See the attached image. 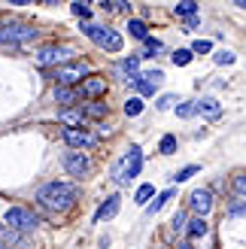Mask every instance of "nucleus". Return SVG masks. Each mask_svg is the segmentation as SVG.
Here are the masks:
<instances>
[{
	"mask_svg": "<svg viewBox=\"0 0 246 249\" xmlns=\"http://www.w3.org/2000/svg\"><path fill=\"white\" fill-rule=\"evenodd\" d=\"M79 189L70 182H46L40 192H36V201H40L46 210H55V213H64L76 204Z\"/></svg>",
	"mask_w": 246,
	"mask_h": 249,
	"instance_id": "f257e3e1",
	"label": "nucleus"
},
{
	"mask_svg": "<svg viewBox=\"0 0 246 249\" xmlns=\"http://www.w3.org/2000/svg\"><path fill=\"white\" fill-rule=\"evenodd\" d=\"M140 167H143V152H140V146H131L128 152L113 164V179H116L119 185H128V182L140 173Z\"/></svg>",
	"mask_w": 246,
	"mask_h": 249,
	"instance_id": "f03ea898",
	"label": "nucleus"
},
{
	"mask_svg": "<svg viewBox=\"0 0 246 249\" xmlns=\"http://www.w3.org/2000/svg\"><path fill=\"white\" fill-rule=\"evenodd\" d=\"M36 31L34 24H21V21H9V24H0V43L3 46H24L36 40Z\"/></svg>",
	"mask_w": 246,
	"mask_h": 249,
	"instance_id": "7ed1b4c3",
	"label": "nucleus"
},
{
	"mask_svg": "<svg viewBox=\"0 0 246 249\" xmlns=\"http://www.w3.org/2000/svg\"><path fill=\"white\" fill-rule=\"evenodd\" d=\"M3 222H6V228L12 231H34L36 225H40V219H36L31 210H24V207H9L6 213H3Z\"/></svg>",
	"mask_w": 246,
	"mask_h": 249,
	"instance_id": "20e7f679",
	"label": "nucleus"
},
{
	"mask_svg": "<svg viewBox=\"0 0 246 249\" xmlns=\"http://www.w3.org/2000/svg\"><path fill=\"white\" fill-rule=\"evenodd\" d=\"M85 36L94 40L101 49H109V52H122V36L113 31V28H94V24H85Z\"/></svg>",
	"mask_w": 246,
	"mask_h": 249,
	"instance_id": "39448f33",
	"label": "nucleus"
},
{
	"mask_svg": "<svg viewBox=\"0 0 246 249\" xmlns=\"http://www.w3.org/2000/svg\"><path fill=\"white\" fill-rule=\"evenodd\" d=\"M85 76H88V64H85V61H73V64H61L58 67V82L70 85V89H73V82H79Z\"/></svg>",
	"mask_w": 246,
	"mask_h": 249,
	"instance_id": "423d86ee",
	"label": "nucleus"
},
{
	"mask_svg": "<svg viewBox=\"0 0 246 249\" xmlns=\"http://www.w3.org/2000/svg\"><path fill=\"white\" fill-rule=\"evenodd\" d=\"M61 137H64L67 146H73V152H82V149H88V146L97 143V137L88 134L85 128H82V131H79V128H64V134H61Z\"/></svg>",
	"mask_w": 246,
	"mask_h": 249,
	"instance_id": "0eeeda50",
	"label": "nucleus"
},
{
	"mask_svg": "<svg viewBox=\"0 0 246 249\" xmlns=\"http://www.w3.org/2000/svg\"><path fill=\"white\" fill-rule=\"evenodd\" d=\"M64 170L70 173V177L82 179L85 173L91 170V161H88V155H82V152H67L64 155Z\"/></svg>",
	"mask_w": 246,
	"mask_h": 249,
	"instance_id": "6e6552de",
	"label": "nucleus"
},
{
	"mask_svg": "<svg viewBox=\"0 0 246 249\" xmlns=\"http://www.w3.org/2000/svg\"><path fill=\"white\" fill-rule=\"evenodd\" d=\"M189 207L204 219V216L213 210V192H210V189H194V192L189 195Z\"/></svg>",
	"mask_w": 246,
	"mask_h": 249,
	"instance_id": "1a4fd4ad",
	"label": "nucleus"
},
{
	"mask_svg": "<svg viewBox=\"0 0 246 249\" xmlns=\"http://www.w3.org/2000/svg\"><path fill=\"white\" fill-rule=\"evenodd\" d=\"M67 52H70V49H64V46H43L40 52H36V61H40L43 67H49V64H58V61H64Z\"/></svg>",
	"mask_w": 246,
	"mask_h": 249,
	"instance_id": "9d476101",
	"label": "nucleus"
},
{
	"mask_svg": "<svg viewBox=\"0 0 246 249\" xmlns=\"http://www.w3.org/2000/svg\"><path fill=\"white\" fill-rule=\"evenodd\" d=\"M104 91H106V79L104 76H85L82 79V89H79L82 97H101Z\"/></svg>",
	"mask_w": 246,
	"mask_h": 249,
	"instance_id": "9b49d317",
	"label": "nucleus"
},
{
	"mask_svg": "<svg viewBox=\"0 0 246 249\" xmlns=\"http://www.w3.org/2000/svg\"><path fill=\"white\" fill-rule=\"evenodd\" d=\"M119 204H122V197L119 195H109L106 201L97 207V213H94V222H104V219H113L119 213Z\"/></svg>",
	"mask_w": 246,
	"mask_h": 249,
	"instance_id": "f8f14e48",
	"label": "nucleus"
},
{
	"mask_svg": "<svg viewBox=\"0 0 246 249\" xmlns=\"http://www.w3.org/2000/svg\"><path fill=\"white\" fill-rule=\"evenodd\" d=\"M55 101H58L61 107H73V104L79 101V91L70 89V85H58V89H55Z\"/></svg>",
	"mask_w": 246,
	"mask_h": 249,
	"instance_id": "ddd939ff",
	"label": "nucleus"
},
{
	"mask_svg": "<svg viewBox=\"0 0 246 249\" xmlns=\"http://www.w3.org/2000/svg\"><path fill=\"white\" fill-rule=\"evenodd\" d=\"M194 104H198V113L207 116V119L222 116V107H219V101H213V97H204V101H194Z\"/></svg>",
	"mask_w": 246,
	"mask_h": 249,
	"instance_id": "4468645a",
	"label": "nucleus"
},
{
	"mask_svg": "<svg viewBox=\"0 0 246 249\" xmlns=\"http://www.w3.org/2000/svg\"><path fill=\"white\" fill-rule=\"evenodd\" d=\"M128 31H131V36H134V40H149V28H146V24L140 21V18H131L128 21Z\"/></svg>",
	"mask_w": 246,
	"mask_h": 249,
	"instance_id": "2eb2a0df",
	"label": "nucleus"
},
{
	"mask_svg": "<svg viewBox=\"0 0 246 249\" xmlns=\"http://www.w3.org/2000/svg\"><path fill=\"white\" fill-rule=\"evenodd\" d=\"M79 109H82L85 119H101V116H106V104H97V101L85 104V107H79Z\"/></svg>",
	"mask_w": 246,
	"mask_h": 249,
	"instance_id": "dca6fc26",
	"label": "nucleus"
},
{
	"mask_svg": "<svg viewBox=\"0 0 246 249\" xmlns=\"http://www.w3.org/2000/svg\"><path fill=\"white\" fill-rule=\"evenodd\" d=\"M174 12L176 16H186V18H194L198 16V3H194V0H179V3L174 6Z\"/></svg>",
	"mask_w": 246,
	"mask_h": 249,
	"instance_id": "f3484780",
	"label": "nucleus"
},
{
	"mask_svg": "<svg viewBox=\"0 0 246 249\" xmlns=\"http://www.w3.org/2000/svg\"><path fill=\"white\" fill-rule=\"evenodd\" d=\"M186 231H189V237H204V234L210 231V228H207V219L198 216V219H192L189 225H186Z\"/></svg>",
	"mask_w": 246,
	"mask_h": 249,
	"instance_id": "a211bd4d",
	"label": "nucleus"
},
{
	"mask_svg": "<svg viewBox=\"0 0 246 249\" xmlns=\"http://www.w3.org/2000/svg\"><path fill=\"white\" fill-rule=\"evenodd\" d=\"M128 82H131V85H134V89H137L140 94H152V91H155L152 85H149V82H146V79L140 76V73H134V76H128Z\"/></svg>",
	"mask_w": 246,
	"mask_h": 249,
	"instance_id": "6ab92c4d",
	"label": "nucleus"
},
{
	"mask_svg": "<svg viewBox=\"0 0 246 249\" xmlns=\"http://www.w3.org/2000/svg\"><path fill=\"white\" fill-rule=\"evenodd\" d=\"M70 12L76 18H82V21H88L91 18V9H88V3H82V0H76V3H70Z\"/></svg>",
	"mask_w": 246,
	"mask_h": 249,
	"instance_id": "aec40b11",
	"label": "nucleus"
},
{
	"mask_svg": "<svg viewBox=\"0 0 246 249\" xmlns=\"http://www.w3.org/2000/svg\"><path fill=\"white\" fill-rule=\"evenodd\" d=\"M82 109H64V113H61V122L64 124H82Z\"/></svg>",
	"mask_w": 246,
	"mask_h": 249,
	"instance_id": "412c9836",
	"label": "nucleus"
},
{
	"mask_svg": "<svg viewBox=\"0 0 246 249\" xmlns=\"http://www.w3.org/2000/svg\"><path fill=\"white\" fill-rule=\"evenodd\" d=\"M143 113V101H140V97H131V101H125V116H140Z\"/></svg>",
	"mask_w": 246,
	"mask_h": 249,
	"instance_id": "4be33fe9",
	"label": "nucleus"
},
{
	"mask_svg": "<svg viewBox=\"0 0 246 249\" xmlns=\"http://www.w3.org/2000/svg\"><path fill=\"white\" fill-rule=\"evenodd\" d=\"M194 113H198V104H194V101H186V104L176 107V116H179V119H192Z\"/></svg>",
	"mask_w": 246,
	"mask_h": 249,
	"instance_id": "5701e85b",
	"label": "nucleus"
},
{
	"mask_svg": "<svg viewBox=\"0 0 246 249\" xmlns=\"http://www.w3.org/2000/svg\"><path fill=\"white\" fill-rule=\"evenodd\" d=\"M170 58H174V64H176V67H186L189 61H192V49H176V52L170 55Z\"/></svg>",
	"mask_w": 246,
	"mask_h": 249,
	"instance_id": "b1692460",
	"label": "nucleus"
},
{
	"mask_svg": "<svg viewBox=\"0 0 246 249\" xmlns=\"http://www.w3.org/2000/svg\"><path fill=\"white\" fill-rule=\"evenodd\" d=\"M170 197H174V192H170V189H167V192H161V195H158V201H152V204H149V213H158V210H161V207L170 201Z\"/></svg>",
	"mask_w": 246,
	"mask_h": 249,
	"instance_id": "393cba45",
	"label": "nucleus"
},
{
	"mask_svg": "<svg viewBox=\"0 0 246 249\" xmlns=\"http://www.w3.org/2000/svg\"><path fill=\"white\" fill-rule=\"evenodd\" d=\"M3 240H6V243H21V246L28 243V240H24V234L12 231V228H6V225H3Z\"/></svg>",
	"mask_w": 246,
	"mask_h": 249,
	"instance_id": "a878e982",
	"label": "nucleus"
},
{
	"mask_svg": "<svg viewBox=\"0 0 246 249\" xmlns=\"http://www.w3.org/2000/svg\"><path fill=\"white\" fill-rule=\"evenodd\" d=\"M194 173H198V167L194 164H189V167H182L179 173H174V182H186V179H192Z\"/></svg>",
	"mask_w": 246,
	"mask_h": 249,
	"instance_id": "bb28decb",
	"label": "nucleus"
},
{
	"mask_svg": "<svg viewBox=\"0 0 246 249\" xmlns=\"http://www.w3.org/2000/svg\"><path fill=\"white\" fill-rule=\"evenodd\" d=\"M137 67H140V58H137V55H134V58H125V61H122V70H125L128 76H134V73H137Z\"/></svg>",
	"mask_w": 246,
	"mask_h": 249,
	"instance_id": "cd10ccee",
	"label": "nucleus"
},
{
	"mask_svg": "<svg viewBox=\"0 0 246 249\" xmlns=\"http://www.w3.org/2000/svg\"><path fill=\"white\" fill-rule=\"evenodd\" d=\"M152 195H155V189H152V185H140V189H137V197H134V201H137V204H146Z\"/></svg>",
	"mask_w": 246,
	"mask_h": 249,
	"instance_id": "c85d7f7f",
	"label": "nucleus"
},
{
	"mask_svg": "<svg viewBox=\"0 0 246 249\" xmlns=\"http://www.w3.org/2000/svg\"><path fill=\"white\" fill-rule=\"evenodd\" d=\"M174 149H176V137H174V134H164V137H161V152L170 155Z\"/></svg>",
	"mask_w": 246,
	"mask_h": 249,
	"instance_id": "c756f323",
	"label": "nucleus"
},
{
	"mask_svg": "<svg viewBox=\"0 0 246 249\" xmlns=\"http://www.w3.org/2000/svg\"><path fill=\"white\" fill-rule=\"evenodd\" d=\"M143 79H146V82H149L152 89H155V85H161V82H164V73H161V70H149Z\"/></svg>",
	"mask_w": 246,
	"mask_h": 249,
	"instance_id": "7c9ffc66",
	"label": "nucleus"
},
{
	"mask_svg": "<svg viewBox=\"0 0 246 249\" xmlns=\"http://www.w3.org/2000/svg\"><path fill=\"white\" fill-rule=\"evenodd\" d=\"M210 49H213L210 40H194V43H192V52H198V55H207Z\"/></svg>",
	"mask_w": 246,
	"mask_h": 249,
	"instance_id": "2f4dec72",
	"label": "nucleus"
},
{
	"mask_svg": "<svg viewBox=\"0 0 246 249\" xmlns=\"http://www.w3.org/2000/svg\"><path fill=\"white\" fill-rule=\"evenodd\" d=\"M216 64H234V52H231V49H222V52H216Z\"/></svg>",
	"mask_w": 246,
	"mask_h": 249,
	"instance_id": "473e14b6",
	"label": "nucleus"
},
{
	"mask_svg": "<svg viewBox=\"0 0 246 249\" xmlns=\"http://www.w3.org/2000/svg\"><path fill=\"white\" fill-rule=\"evenodd\" d=\"M161 49H164V46H161V40H152V36L146 40V55H158ZM146 55H143V58H146Z\"/></svg>",
	"mask_w": 246,
	"mask_h": 249,
	"instance_id": "72a5a7b5",
	"label": "nucleus"
},
{
	"mask_svg": "<svg viewBox=\"0 0 246 249\" xmlns=\"http://www.w3.org/2000/svg\"><path fill=\"white\" fill-rule=\"evenodd\" d=\"M234 192L246 195V173H237V177H234Z\"/></svg>",
	"mask_w": 246,
	"mask_h": 249,
	"instance_id": "f704fd0d",
	"label": "nucleus"
},
{
	"mask_svg": "<svg viewBox=\"0 0 246 249\" xmlns=\"http://www.w3.org/2000/svg\"><path fill=\"white\" fill-rule=\"evenodd\" d=\"M170 225H174V231H182V228H186V213L179 210V213L174 216V222H170Z\"/></svg>",
	"mask_w": 246,
	"mask_h": 249,
	"instance_id": "c9c22d12",
	"label": "nucleus"
},
{
	"mask_svg": "<svg viewBox=\"0 0 246 249\" xmlns=\"http://www.w3.org/2000/svg\"><path fill=\"white\" fill-rule=\"evenodd\" d=\"M174 104H176V97H174V94H164V97H161V101H158L155 107H158V109H170Z\"/></svg>",
	"mask_w": 246,
	"mask_h": 249,
	"instance_id": "e433bc0d",
	"label": "nucleus"
},
{
	"mask_svg": "<svg viewBox=\"0 0 246 249\" xmlns=\"http://www.w3.org/2000/svg\"><path fill=\"white\" fill-rule=\"evenodd\" d=\"M228 216H246V204H231L228 207Z\"/></svg>",
	"mask_w": 246,
	"mask_h": 249,
	"instance_id": "4c0bfd02",
	"label": "nucleus"
},
{
	"mask_svg": "<svg viewBox=\"0 0 246 249\" xmlns=\"http://www.w3.org/2000/svg\"><path fill=\"white\" fill-rule=\"evenodd\" d=\"M234 6H240V9H246V0H237V3Z\"/></svg>",
	"mask_w": 246,
	"mask_h": 249,
	"instance_id": "58836bf2",
	"label": "nucleus"
},
{
	"mask_svg": "<svg viewBox=\"0 0 246 249\" xmlns=\"http://www.w3.org/2000/svg\"><path fill=\"white\" fill-rule=\"evenodd\" d=\"M179 249H194V246L192 243H179Z\"/></svg>",
	"mask_w": 246,
	"mask_h": 249,
	"instance_id": "ea45409f",
	"label": "nucleus"
},
{
	"mask_svg": "<svg viewBox=\"0 0 246 249\" xmlns=\"http://www.w3.org/2000/svg\"><path fill=\"white\" fill-rule=\"evenodd\" d=\"M0 249H6V243H3V240H0Z\"/></svg>",
	"mask_w": 246,
	"mask_h": 249,
	"instance_id": "a19ab883",
	"label": "nucleus"
}]
</instances>
